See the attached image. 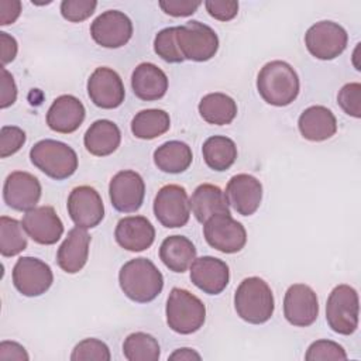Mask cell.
I'll list each match as a JSON object with an SVG mask.
<instances>
[{"label":"cell","instance_id":"obj_45","mask_svg":"<svg viewBox=\"0 0 361 361\" xmlns=\"http://www.w3.org/2000/svg\"><path fill=\"white\" fill-rule=\"evenodd\" d=\"M21 13V3L18 0H0V24H13Z\"/></svg>","mask_w":361,"mask_h":361},{"label":"cell","instance_id":"obj_29","mask_svg":"<svg viewBox=\"0 0 361 361\" xmlns=\"http://www.w3.org/2000/svg\"><path fill=\"white\" fill-rule=\"evenodd\" d=\"M193 159L190 147L183 141H166L154 151V162L166 173L185 172Z\"/></svg>","mask_w":361,"mask_h":361},{"label":"cell","instance_id":"obj_17","mask_svg":"<svg viewBox=\"0 0 361 361\" xmlns=\"http://www.w3.org/2000/svg\"><path fill=\"white\" fill-rule=\"evenodd\" d=\"M41 192V183L37 176L25 171H14L4 180L3 199L8 207L28 212L37 207Z\"/></svg>","mask_w":361,"mask_h":361},{"label":"cell","instance_id":"obj_39","mask_svg":"<svg viewBox=\"0 0 361 361\" xmlns=\"http://www.w3.org/2000/svg\"><path fill=\"white\" fill-rule=\"evenodd\" d=\"M97 7L94 0H63L61 3V14L71 23H80L89 18Z\"/></svg>","mask_w":361,"mask_h":361},{"label":"cell","instance_id":"obj_8","mask_svg":"<svg viewBox=\"0 0 361 361\" xmlns=\"http://www.w3.org/2000/svg\"><path fill=\"white\" fill-rule=\"evenodd\" d=\"M347 31L338 23L330 20L313 24L305 34L307 51L322 61H330L341 55L347 48Z\"/></svg>","mask_w":361,"mask_h":361},{"label":"cell","instance_id":"obj_15","mask_svg":"<svg viewBox=\"0 0 361 361\" xmlns=\"http://www.w3.org/2000/svg\"><path fill=\"white\" fill-rule=\"evenodd\" d=\"M283 316L296 327L313 324L319 316V300L316 292L305 283H293L283 298Z\"/></svg>","mask_w":361,"mask_h":361},{"label":"cell","instance_id":"obj_34","mask_svg":"<svg viewBox=\"0 0 361 361\" xmlns=\"http://www.w3.org/2000/svg\"><path fill=\"white\" fill-rule=\"evenodd\" d=\"M27 248V233L23 224L7 216L0 217V252L3 257H14Z\"/></svg>","mask_w":361,"mask_h":361},{"label":"cell","instance_id":"obj_4","mask_svg":"<svg viewBox=\"0 0 361 361\" xmlns=\"http://www.w3.org/2000/svg\"><path fill=\"white\" fill-rule=\"evenodd\" d=\"M32 165L47 176L62 180L78 169V155L72 147L56 140H41L30 149Z\"/></svg>","mask_w":361,"mask_h":361},{"label":"cell","instance_id":"obj_11","mask_svg":"<svg viewBox=\"0 0 361 361\" xmlns=\"http://www.w3.org/2000/svg\"><path fill=\"white\" fill-rule=\"evenodd\" d=\"M54 282L51 267L35 257H21L13 267V285L24 296L45 293Z\"/></svg>","mask_w":361,"mask_h":361},{"label":"cell","instance_id":"obj_42","mask_svg":"<svg viewBox=\"0 0 361 361\" xmlns=\"http://www.w3.org/2000/svg\"><path fill=\"white\" fill-rule=\"evenodd\" d=\"M200 1L193 0H162L159 7L162 11L172 17H188L192 16L200 6Z\"/></svg>","mask_w":361,"mask_h":361},{"label":"cell","instance_id":"obj_33","mask_svg":"<svg viewBox=\"0 0 361 361\" xmlns=\"http://www.w3.org/2000/svg\"><path fill=\"white\" fill-rule=\"evenodd\" d=\"M123 354L128 361H158L161 348L154 336L137 331L126 337L123 343Z\"/></svg>","mask_w":361,"mask_h":361},{"label":"cell","instance_id":"obj_43","mask_svg":"<svg viewBox=\"0 0 361 361\" xmlns=\"http://www.w3.org/2000/svg\"><path fill=\"white\" fill-rule=\"evenodd\" d=\"M1 94H0V107L7 109L14 104L17 99V86L13 75L3 66L1 68Z\"/></svg>","mask_w":361,"mask_h":361},{"label":"cell","instance_id":"obj_5","mask_svg":"<svg viewBox=\"0 0 361 361\" xmlns=\"http://www.w3.org/2000/svg\"><path fill=\"white\" fill-rule=\"evenodd\" d=\"M166 323L179 334H192L204 324V303L186 289L172 288L166 300Z\"/></svg>","mask_w":361,"mask_h":361},{"label":"cell","instance_id":"obj_44","mask_svg":"<svg viewBox=\"0 0 361 361\" xmlns=\"http://www.w3.org/2000/svg\"><path fill=\"white\" fill-rule=\"evenodd\" d=\"M0 360H17V361H28L30 357L25 348L16 341H1L0 343Z\"/></svg>","mask_w":361,"mask_h":361},{"label":"cell","instance_id":"obj_19","mask_svg":"<svg viewBox=\"0 0 361 361\" xmlns=\"http://www.w3.org/2000/svg\"><path fill=\"white\" fill-rule=\"evenodd\" d=\"M228 204L241 216L254 214L262 200V185L261 182L248 173L234 175L224 192Z\"/></svg>","mask_w":361,"mask_h":361},{"label":"cell","instance_id":"obj_12","mask_svg":"<svg viewBox=\"0 0 361 361\" xmlns=\"http://www.w3.org/2000/svg\"><path fill=\"white\" fill-rule=\"evenodd\" d=\"M93 41L103 48H120L133 35V23L120 10H107L97 16L90 24Z\"/></svg>","mask_w":361,"mask_h":361},{"label":"cell","instance_id":"obj_41","mask_svg":"<svg viewBox=\"0 0 361 361\" xmlns=\"http://www.w3.org/2000/svg\"><path fill=\"white\" fill-rule=\"evenodd\" d=\"M204 7L219 21H230L238 13V3L234 0H207L204 1Z\"/></svg>","mask_w":361,"mask_h":361},{"label":"cell","instance_id":"obj_40","mask_svg":"<svg viewBox=\"0 0 361 361\" xmlns=\"http://www.w3.org/2000/svg\"><path fill=\"white\" fill-rule=\"evenodd\" d=\"M25 142V133L17 126H3L0 130V157L7 158L17 151Z\"/></svg>","mask_w":361,"mask_h":361},{"label":"cell","instance_id":"obj_38","mask_svg":"<svg viewBox=\"0 0 361 361\" xmlns=\"http://www.w3.org/2000/svg\"><path fill=\"white\" fill-rule=\"evenodd\" d=\"M337 103L343 111L351 117H361V85L358 82L345 83L337 94Z\"/></svg>","mask_w":361,"mask_h":361},{"label":"cell","instance_id":"obj_7","mask_svg":"<svg viewBox=\"0 0 361 361\" xmlns=\"http://www.w3.org/2000/svg\"><path fill=\"white\" fill-rule=\"evenodd\" d=\"M176 42L182 56L195 62H206L212 59L219 49V37L216 31L195 20L176 27Z\"/></svg>","mask_w":361,"mask_h":361},{"label":"cell","instance_id":"obj_16","mask_svg":"<svg viewBox=\"0 0 361 361\" xmlns=\"http://www.w3.org/2000/svg\"><path fill=\"white\" fill-rule=\"evenodd\" d=\"M87 94L93 104L100 109H116L126 97L120 75L107 66L96 68L87 79Z\"/></svg>","mask_w":361,"mask_h":361},{"label":"cell","instance_id":"obj_28","mask_svg":"<svg viewBox=\"0 0 361 361\" xmlns=\"http://www.w3.org/2000/svg\"><path fill=\"white\" fill-rule=\"evenodd\" d=\"M159 258L166 268L182 274L190 268L196 258L193 243L185 235H169L159 247Z\"/></svg>","mask_w":361,"mask_h":361},{"label":"cell","instance_id":"obj_6","mask_svg":"<svg viewBox=\"0 0 361 361\" xmlns=\"http://www.w3.org/2000/svg\"><path fill=\"white\" fill-rule=\"evenodd\" d=\"M360 302L357 290L345 283L337 285L326 303V320L330 329L343 336L353 334L358 327Z\"/></svg>","mask_w":361,"mask_h":361},{"label":"cell","instance_id":"obj_46","mask_svg":"<svg viewBox=\"0 0 361 361\" xmlns=\"http://www.w3.org/2000/svg\"><path fill=\"white\" fill-rule=\"evenodd\" d=\"M18 51V45L14 37L8 35L7 32H0V52H1V63L3 66L8 62L14 61Z\"/></svg>","mask_w":361,"mask_h":361},{"label":"cell","instance_id":"obj_18","mask_svg":"<svg viewBox=\"0 0 361 361\" xmlns=\"http://www.w3.org/2000/svg\"><path fill=\"white\" fill-rule=\"evenodd\" d=\"M21 224L27 235L42 245L55 244L63 234L62 220L51 206H37L25 212Z\"/></svg>","mask_w":361,"mask_h":361},{"label":"cell","instance_id":"obj_22","mask_svg":"<svg viewBox=\"0 0 361 361\" xmlns=\"http://www.w3.org/2000/svg\"><path fill=\"white\" fill-rule=\"evenodd\" d=\"M114 238L117 244L133 252L149 248L155 240V228L144 216H127L118 220Z\"/></svg>","mask_w":361,"mask_h":361},{"label":"cell","instance_id":"obj_32","mask_svg":"<svg viewBox=\"0 0 361 361\" xmlns=\"http://www.w3.org/2000/svg\"><path fill=\"white\" fill-rule=\"evenodd\" d=\"M169 127V114L161 109L141 110L131 120V131L140 140H154L165 134Z\"/></svg>","mask_w":361,"mask_h":361},{"label":"cell","instance_id":"obj_10","mask_svg":"<svg viewBox=\"0 0 361 361\" xmlns=\"http://www.w3.org/2000/svg\"><path fill=\"white\" fill-rule=\"evenodd\" d=\"M154 214L166 228L183 227L190 217L186 189L173 183L162 186L154 199Z\"/></svg>","mask_w":361,"mask_h":361},{"label":"cell","instance_id":"obj_9","mask_svg":"<svg viewBox=\"0 0 361 361\" xmlns=\"http://www.w3.org/2000/svg\"><path fill=\"white\" fill-rule=\"evenodd\" d=\"M206 243L224 254H234L244 248L247 231L244 226L234 220L231 214H216L203 224Z\"/></svg>","mask_w":361,"mask_h":361},{"label":"cell","instance_id":"obj_20","mask_svg":"<svg viewBox=\"0 0 361 361\" xmlns=\"http://www.w3.org/2000/svg\"><path fill=\"white\" fill-rule=\"evenodd\" d=\"M190 281L207 295L221 293L230 281L228 265L216 257L195 258L190 265Z\"/></svg>","mask_w":361,"mask_h":361},{"label":"cell","instance_id":"obj_26","mask_svg":"<svg viewBox=\"0 0 361 361\" xmlns=\"http://www.w3.org/2000/svg\"><path fill=\"white\" fill-rule=\"evenodd\" d=\"M189 204L195 219L202 224L216 214H230V204L224 192L212 183L199 185L192 193Z\"/></svg>","mask_w":361,"mask_h":361},{"label":"cell","instance_id":"obj_1","mask_svg":"<svg viewBox=\"0 0 361 361\" xmlns=\"http://www.w3.org/2000/svg\"><path fill=\"white\" fill-rule=\"evenodd\" d=\"M118 283L128 299L148 303L162 292L164 276L152 261L140 257L127 261L120 268Z\"/></svg>","mask_w":361,"mask_h":361},{"label":"cell","instance_id":"obj_37","mask_svg":"<svg viewBox=\"0 0 361 361\" xmlns=\"http://www.w3.org/2000/svg\"><path fill=\"white\" fill-rule=\"evenodd\" d=\"M307 361H326V360H347V353L336 341L331 340H316L313 341L305 354Z\"/></svg>","mask_w":361,"mask_h":361},{"label":"cell","instance_id":"obj_14","mask_svg":"<svg viewBox=\"0 0 361 361\" xmlns=\"http://www.w3.org/2000/svg\"><path fill=\"white\" fill-rule=\"evenodd\" d=\"M68 214L82 228H93L104 217V206L99 192L87 185L76 186L68 196Z\"/></svg>","mask_w":361,"mask_h":361},{"label":"cell","instance_id":"obj_36","mask_svg":"<svg viewBox=\"0 0 361 361\" xmlns=\"http://www.w3.org/2000/svg\"><path fill=\"white\" fill-rule=\"evenodd\" d=\"M111 354L106 343L97 338H85L79 341L72 354V361H110Z\"/></svg>","mask_w":361,"mask_h":361},{"label":"cell","instance_id":"obj_27","mask_svg":"<svg viewBox=\"0 0 361 361\" xmlns=\"http://www.w3.org/2000/svg\"><path fill=\"white\" fill-rule=\"evenodd\" d=\"M121 142V133L116 123L102 118L90 124L83 137L87 152L94 157H107L113 154Z\"/></svg>","mask_w":361,"mask_h":361},{"label":"cell","instance_id":"obj_13","mask_svg":"<svg viewBox=\"0 0 361 361\" xmlns=\"http://www.w3.org/2000/svg\"><path fill=\"white\" fill-rule=\"evenodd\" d=\"M111 206L121 213L137 212L144 202L145 183L135 171L126 169L117 172L109 185Z\"/></svg>","mask_w":361,"mask_h":361},{"label":"cell","instance_id":"obj_23","mask_svg":"<svg viewBox=\"0 0 361 361\" xmlns=\"http://www.w3.org/2000/svg\"><path fill=\"white\" fill-rule=\"evenodd\" d=\"M89 245L90 235L86 228L78 226L71 228L56 252V262L59 268L66 274L79 272L87 262Z\"/></svg>","mask_w":361,"mask_h":361},{"label":"cell","instance_id":"obj_21","mask_svg":"<svg viewBox=\"0 0 361 361\" xmlns=\"http://www.w3.org/2000/svg\"><path fill=\"white\" fill-rule=\"evenodd\" d=\"M86 116L83 103L72 94L58 96L47 111V124L52 131L71 134L76 131Z\"/></svg>","mask_w":361,"mask_h":361},{"label":"cell","instance_id":"obj_25","mask_svg":"<svg viewBox=\"0 0 361 361\" xmlns=\"http://www.w3.org/2000/svg\"><path fill=\"white\" fill-rule=\"evenodd\" d=\"M298 127L303 138L319 142L336 134L337 120L330 109L324 106H310L299 116Z\"/></svg>","mask_w":361,"mask_h":361},{"label":"cell","instance_id":"obj_2","mask_svg":"<svg viewBox=\"0 0 361 361\" xmlns=\"http://www.w3.org/2000/svg\"><path fill=\"white\" fill-rule=\"evenodd\" d=\"M257 89L264 102L283 107L298 97L300 89L299 76L288 62L271 61L261 68L257 78Z\"/></svg>","mask_w":361,"mask_h":361},{"label":"cell","instance_id":"obj_30","mask_svg":"<svg viewBox=\"0 0 361 361\" xmlns=\"http://www.w3.org/2000/svg\"><path fill=\"white\" fill-rule=\"evenodd\" d=\"M200 117L214 126L230 124L237 116V103L226 93L214 92L203 96L199 102Z\"/></svg>","mask_w":361,"mask_h":361},{"label":"cell","instance_id":"obj_35","mask_svg":"<svg viewBox=\"0 0 361 361\" xmlns=\"http://www.w3.org/2000/svg\"><path fill=\"white\" fill-rule=\"evenodd\" d=\"M154 51L169 63H180L185 61L176 42V27H166L155 35Z\"/></svg>","mask_w":361,"mask_h":361},{"label":"cell","instance_id":"obj_3","mask_svg":"<svg viewBox=\"0 0 361 361\" xmlns=\"http://www.w3.org/2000/svg\"><path fill=\"white\" fill-rule=\"evenodd\" d=\"M234 309L247 323H267L275 310L274 293L259 276H250L240 282L234 293Z\"/></svg>","mask_w":361,"mask_h":361},{"label":"cell","instance_id":"obj_24","mask_svg":"<svg viewBox=\"0 0 361 361\" xmlns=\"http://www.w3.org/2000/svg\"><path fill=\"white\" fill-rule=\"evenodd\" d=\"M134 94L145 102H154L165 96L168 90V76L151 62L140 63L131 75Z\"/></svg>","mask_w":361,"mask_h":361},{"label":"cell","instance_id":"obj_31","mask_svg":"<svg viewBox=\"0 0 361 361\" xmlns=\"http://www.w3.org/2000/svg\"><path fill=\"white\" fill-rule=\"evenodd\" d=\"M206 165L217 172L227 171L237 159L235 142L226 135L209 137L202 147Z\"/></svg>","mask_w":361,"mask_h":361},{"label":"cell","instance_id":"obj_47","mask_svg":"<svg viewBox=\"0 0 361 361\" xmlns=\"http://www.w3.org/2000/svg\"><path fill=\"white\" fill-rule=\"evenodd\" d=\"M169 360H176V361H192V360H200V354L196 353L193 348H188V347H183V348H178L175 350L169 357Z\"/></svg>","mask_w":361,"mask_h":361}]
</instances>
